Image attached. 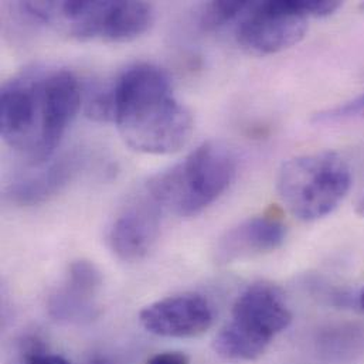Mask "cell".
Segmentation results:
<instances>
[{
    "label": "cell",
    "mask_w": 364,
    "mask_h": 364,
    "mask_svg": "<svg viewBox=\"0 0 364 364\" xmlns=\"http://www.w3.org/2000/svg\"><path fill=\"white\" fill-rule=\"evenodd\" d=\"M352 182L346 159L322 151L288 159L279 169L277 190L288 211L309 223L332 214L349 194Z\"/></svg>",
    "instance_id": "obj_3"
},
{
    "label": "cell",
    "mask_w": 364,
    "mask_h": 364,
    "mask_svg": "<svg viewBox=\"0 0 364 364\" xmlns=\"http://www.w3.org/2000/svg\"><path fill=\"white\" fill-rule=\"evenodd\" d=\"M356 213H358L360 217H363L364 218V193L360 196V198H359V201H358Z\"/></svg>",
    "instance_id": "obj_18"
},
{
    "label": "cell",
    "mask_w": 364,
    "mask_h": 364,
    "mask_svg": "<svg viewBox=\"0 0 364 364\" xmlns=\"http://www.w3.org/2000/svg\"><path fill=\"white\" fill-rule=\"evenodd\" d=\"M309 18L305 0L252 1L237 24V40L251 54H275L305 37Z\"/></svg>",
    "instance_id": "obj_5"
},
{
    "label": "cell",
    "mask_w": 364,
    "mask_h": 364,
    "mask_svg": "<svg viewBox=\"0 0 364 364\" xmlns=\"http://www.w3.org/2000/svg\"><path fill=\"white\" fill-rule=\"evenodd\" d=\"M23 364H71L67 359L50 353L37 336H30L23 345Z\"/></svg>",
    "instance_id": "obj_16"
},
{
    "label": "cell",
    "mask_w": 364,
    "mask_h": 364,
    "mask_svg": "<svg viewBox=\"0 0 364 364\" xmlns=\"http://www.w3.org/2000/svg\"><path fill=\"white\" fill-rule=\"evenodd\" d=\"M359 305H360V308L364 311V288L363 291L360 292V296H359Z\"/></svg>",
    "instance_id": "obj_19"
},
{
    "label": "cell",
    "mask_w": 364,
    "mask_h": 364,
    "mask_svg": "<svg viewBox=\"0 0 364 364\" xmlns=\"http://www.w3.org/2000/svg\"><path fill=\"white\" fill-rule=\"evenodd\" d=\"M146 364H190V359L182 352H164L152 356Z\"/></svg>",
    "instance_id": "obj_17"
},
{
    "label": "cell",
    "mask_w": 364,
    "mask_h": 364,
    "mask_svg": "<svg viewBox=\"0 0 364 364\" xmlns=\"http://www.w3.org/2000/svg\"><path fill=\"white\" fill-rule=\"evenodd\" d=\"M213 321L211 305L198 294L164 298L139 314V322L149 333L169 339L198 338L211 328Z\"/></svg>",
    "instance_id": "obj_8"
},
{
    "label": "cell",
    "mask_w": 364,
    "mask_h": 364,
    "mask_svg": "<svg viewBox=\"0 0 364 364\" xmlns=\"http://www.w3.org/2000/svg\"><path fill=\"white\" fill-rule=\"evenodd\" d=\"M82 164L84 158L81 155L68 154L48 165L46 169L36 172V175L13 183L7 188L6 197L9 201L23 207L46 203L77 176Z\"/></svg>",
    "instance_id": "obj_12"
},
{
    "label": "cell",
    "mask_w": 364,
    "mask_h": 364,
    "mask_svg": "<svg viewBox=\"0 0 364 364\" xmlns=\"http://www.w3.org/2000/svg\"><path fill=\"white\" fill-rule=\"evenodd\" d=\"M111 90L114 124L131 149L148 155H169L186 146L193 118L175 98L165 70L148 63L135 64L117 78Z\"/></svg>",
    "instance_id": "obj_1"
},
{
    "label": "cell",
    "mask_w": 364,
    "mask_h": 364,
    "mask_svg": "<svg viewBox=\"0 0 364 364\" xmlns=\"http://www.w3.org/2000/svg\"><path fill=\"white\" fill-rule=\"evenodd\" d=\"M251 6L252 1H211L201 11L200 27L210 31L240 21Z\"/></svg>",
    "instance_id": "obj_15"
},
{
    "label": "cell",
    "mask_w": 364,
    "mask_h": 364,
    "mask_svg": "<svg viewBox=\"0 0 364 364\" xmlns=\"http://www.w3.org/2000/svg\"><path fill=\"white\" fill-rule=\"evenodd\" d=\"M40 127L37 146L30 156L33 165L50 159L81 107V88L68 70L40 73Z\"/></svg>",
    "instance_id": "obj_6"
},
{
    "label": "cell",
    "mask_w": 364,
    "mask_h": 364,
    "mask_svg": "<svg viewBox=\"0 0 364 364\" xmlns=\"http://www.w3.org/2000/svg\"><path fill=\"white\" fill-rule=\"evenodd\" d=\"M362 104H363V107H364V94H363V95H362Z\"/></svg>",
    "instance_id": "obj_21"
},
{
    "label": "cell",
    "mask_w": 364,
    "mask_h": 364,
    "mask_svg": "<svg viewBox=\"0 0 364 364\" xmlns=\"http://www.w3.org/2000/svg\"><path fill=\"white\" fill-rule=\"evenodd\" d=\"M164 205L148 188L114 221L109 230V245L114 254L127 262L145 258L158 241Z\"/></svg>",
    "instance_id": "obj_9"
},
{
    "label": "cell",
    "mask_w": 364,
    "mask_h": 364,
    "mask_svg": "<svg viewBox=\"0 0 364 364\" xmlns=\"http://www.w3.org/2000/svg\"><path fill=\"white\" fill-rule=\"evenodd\" d=\"M92 364H108L105 363V362H102V360H100V362H94Z\"/></svg>",
    "instance_id": "obj_20"
},
{
    "label": "cell",
    "mask_w": 364,
    "mask_h": 364,
    "mask_svg": "<svg viewBox=\"0 0 364 364\" xmlns=\"http://www.w3.org/2000/svg\"><path fill=\"white\" fill-rule=\"evenodd\" d=\"M40 73H30L7 81L0 95V134L18 152L33 155L40 127Z\"/></svg>",
    "instance_id": "obj_7"
},
{
    "label": "cell",
    "mask_w": 364,
    "mask_h": 364,
    "mask_svg": "<svg viewBox=\"0 0 364 364\" xmlns=\"http://www.w3.org/2000/svg\"><path fill=\"white\" fill-rule=\"evenodd\" d=\"M92 288L65 278L61 288H58L47 302L48 314L53 319L63 323H87L94 321L98 314L95 302L97 294Z\"/></svg>",
    "instance_id": "obj_13"
},
{
    "label": "cell",
    "mask_w": 364,
    "mask_h": 364,
    "mask_svg": "<svg viewBox=\"0 0 364 364\" xmlns=\"http://www.w3.org/2000/svg\"><path fill=\"white\" fill-rule=\"evenodd\" d=\"M287 238V225L275 213L251 217L230 228L217 242L220 262L255 257L278 250Z\"/></svg>",
    "instance_id": "obj_10"
},
{
    "label": "cell",
    "mask_w": 364,
    "mask_h": 364,
    "mask_svg": "<svg viewBox=\"0 0 364 364\" xmlns=\"http://www.w3.org/2000/svg\"><path fill=\"white\" fill-rule=\"evenodd\" d=\"M318 348L331 360H355L364 353V328L356 325L329 328L319 336Z\"/></svg>",
    "instance_id": "obj_14"
},
{
    "label": "cell",
    "mask_w": 364,
    "mask_h": 364,
    "mask_svg": "<svg viewBox=\"0 0 364 364\" xmlns=\"http://www.w3.org/2000/svg\"><path fill=\"white\" fill-rule=\"evenodd\" d=\"M154 7L145 1H101L94 20V38L128 43L148 31Z\"/></svg>",
    "instance_id": "obj_11"
},
{
    "label": "cell",
    "mask_w": 364,
    "mask_h": 364,
    "mask_svg": "<svg viewBox=\"0 0 364 364\" xmlns=\"http://www.w3.org/2000/svg\"><path fill=\"white\" fill-rule=\"evenodd\" d=\"M234 154L221 142L197 146L183 162L146 184L151 194L182 217H194L217 201L235 178Z\"/></svg>",
    "instance_id": "obj_2"
},
{
    "label": "cell",
    "mask_w": 364,
    "mask_h": 364,
    "mask_svg": "<svg viewBox=\"0 0 364 364\" xmlns=\"http://www.w3.org/2000/svg\"><path fill=\"white\" fill-rule=\"evenodd\" d=\"M291 322L292 314L281 291L269 284H254L237 298L231 321L218 332L213 348L227 362H254Z\"/></svg>",
    "instance_id": "obj_4"
}]
</instances>
